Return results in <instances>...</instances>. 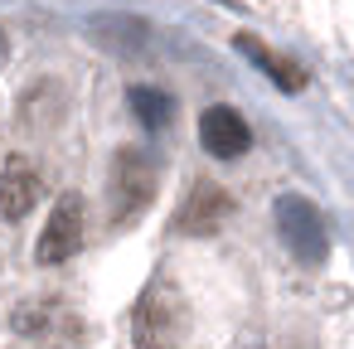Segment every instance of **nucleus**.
I'll return each instance as SVG.
<instances>
[{
	"mask_svg": "<svg viewBox=\"0 0 354 349\" xmlns=\"http://www.w3.org/2000/svg\"><path fill=\"white\" fill-rule=\"evenodd\" d=\"M156 199V165L141 151H117L112 180H107V204H112V228L136 223Z\"/></svg>",
	"mask_w": 354,
	"mask_h": 349,
	"instance_id": "3",
	"label": "nucleus"
},
{
	"mask_svg": "<svg viewBox=\"0 0 354 349\" xmlns=\"http://www.w3.org/2000/svg\"><path fill=\"white\" fill-rule=\"evenodd\" d=\"M233 44H238V54H243V59H252V64H257V68H262V73H267V78L281 88V93H301V88H306V73H301L291 59L272 54V49H267L257 35H238Z\"/></svg>",
	"mask_w": 354,
	"mask_h": 349,
	"instance_id": "8",
	"label": "nucleus"
},
{
	"mask_svg": "<svg viewBox=\"0 0 354 349\" xmlns=\"http://www.w3.org/2000/svg\"><path fill=\"white\" fill-rule=\"evenodd\" d=\"M199 146H204L214 160H238V155H248V146H252L248 117H243L238 107H228V102L209 107V112L199 117Z\"/></svg>",
	"mask_w": 354,
	"mask_h": 349,
	"instance_id": "5",
	"label": "nucleus"
},
{
	"mask_svg": "<svg viewBox=\"0 0 354 349\" xmlns=\"http://www.w3.org/2000/svg\"><path fill=\"white\" fill-rule=\"evenodd\" d=\"M6 54H10V44H6V30H0V64H6Z\"/></svg>",
	"mask_w": 354,
	"mask_h": 349,
	"instance_id": "10",
	"label": "nucleus"
},
{
	"mask_svg": "<svg viewBox=\"0 0 354 349\" xmlns=\"http://www.w3.org/2000/svg\"><path fill=\"white\" fill-rule=\"evenodd\" d=\"M127 102H131V112H136V122L141 126H165L170 117H175V102H170V93H160V88H151V83H141V88H131L127 93Z\"/></svg>",
	"mask_w": 354,
	"mask_h": 349,
	"instance_id": "9",
	"label": "nucleus"
},
{
	"mask_svg": "<svg viewBox=\"0 0 354 349\" xmlns=\"http://www.w3.org/2000/svg\"><path fill=\"white\" fill-rule=\"evenodd\" d=\"M252 349H262V344H252Z\"/></svg>",
	"mask_w": 354,
	"mask_h": 349,
	"instance_id": "11",
	"label": "nucleus"
},
{
	"mask_svg": "<svg viewBox=\"0 0 354 349\" xmlns=\"http://www.w3.org/2000/svg\"><path fill=\"white\" fill-rule=\"evenodd\" d=\"M39 170L25 160V155H10L6 170H0V218L6 223H20L35 204H39Z\"/></svg>",
	"mask_w": 354,
	"mask_h": 349,
	"instance_id": "6",
	"label": "nucleus"
},
{
	"mask_svg": "<svg viewBox=\"0 0 354 349\" xmlns=\"http://www.w3.org/2000/svg\"><path fill=\"white\" fill-rule=\"evenodd\" d=\"M228 218V194L218 189V185H194L189 189V199L180 204V214H175V228L180 233H189V238H209L218 223Z\"/></svg>",
	"mask_w": 354,
	"mask_h": 349,
	"instance_id": "7",
	"label": "nucleus"
},
{
	"mask_svg": "<svg viewBox=\"0 0 354 349\" xmlns=\"http://www.w3.org/2000/svg\"><path fill=\"white\" fill-rule=\"evenodd\" d=\"M78 247H83V194L68 189V194H59V204H54L44 233H39V243H35V262H39V267H59V262H68Z\"/></svg>",
	"mask_w": 354,
	"mask_h": 349,
	"instance_id": "4",
	"label": "nucleus"
},
{
	"mask_svg": "<svg viewBox=\"0 0 354 349\" xmlns=\"http://www.w3.org/2000/svg\"><path fill=\"white\" fill-rule=\"evenodd\" d=\"M272 218H277V233H281L286 252L301 267H325V257H330V228H325L320 209L306 194H281L277 209H272Z\"/></svg>",
	"mask_w": 354,
	"mask_h": 349,
	"instance_id": "2",
	"label": "nucleus"
},
{
	"mask_svg": "<svg viewBox=\"0 0 354 349\" xmlns=\"http://www.w3.org/2000/svg\"><path fill=\"white\" fill-rule=\"evenodd\" d=\"M180 330H185L180 291L165 276H156L131 310V339H136V349H180Z\"/></svg>",
	"mask_w": 354,
	"mask_h": 349,
	"instance_id": "1",
	"label": "nucleus"
}]
</instances>
